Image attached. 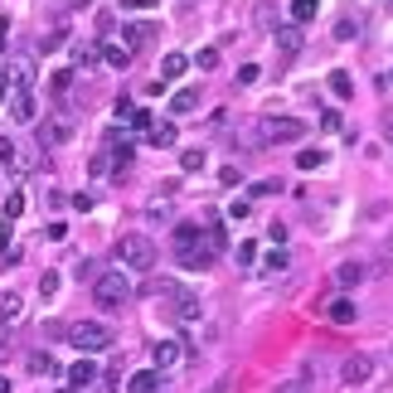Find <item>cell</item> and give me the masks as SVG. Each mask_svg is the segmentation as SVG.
<instances>
[{"mask_svg":"<svg viewBox=\"0 0 393 393\" xmlns=\"http://www.w3.org/2000/svg\"><path fill=\"white\" fill-rule=\"evenodd\" d=\"M24 214V190H10L5 195V218H20Z\"/></svg>","mask_w":393,"mask_h":393,"instance_id":"cell-27","label":"cell"},{"mask_svg":"<svg viewBox=\"0 0 393 393\" xmlns=\"http://www.w3.org/2000/svg\"><path fill=\"white\" fill-rule=\"evenodd\" d=\"M209 393H228V379H218V384H214V389H209Z\"/></svg>","mask_w":393,"mask_h":393,"instance_id":"cell-44","label":"cell"},{"mask_svg":"<svg viewBox=\"0 0 393 393\" xmlns=\"http://www.w3.org/2000/svg\"><path fill=\"white\" fill-rule=\"evenodd\" d=\"M68 83H73V73H68V68H59V73L49 78V93H54V98H64V93H68Z\"/></svg>","mask_w":393,"mask_h":393,"instance_id":"cell-28","label":"cell"},{"mask_svg":"<svg viewBox=\"0 0 393 393\" xmlns=\"http://www.w3.org/2000/svg\"><path fill=\"white\" fill-rule=\"evenodd\" d=\"M195 107H199V93L195 88H180V93L170 98V117H190Z\"/></svg>","mask_w":393,"mask_h":393,"instance_id":"cell-18","label":"cell"},{"mask_svg":"<svg viewBox=\"0 0 393 393\" xmlns=\"http://www.w3.org/2000/svg\"><path fill=\"white\" fill-rule=\"evenodd\" d=\"M316 10H320V0H292V24H306Z\"/></svg>","mask_w":393,"mask_h":393,"instance_id":"cell-23","label":"cell"},{"mask_svg":"<svg viewBox=\"0 0 393 393\" xmlns=\"http://www.w3.org/2000/svg\"><path fill=\"white\" fill-rule=\"evenodd\" d=\"M204 233H209V248H214V253H218V248H228V233H223V223H218L214 214H209V228H204Z\"/></svg>","mask_w":393,"mask_h":393,"instance_id":"cell-25","label":"cell"},{"mask_svg":"<svg viewBox=\"0 0 393 393\" xmlns=\"http://www.w3.org/2000/svg\"><path fill=\"white\" fill-rule=\"evenodd\" d=\"M277 393H311V384H306V379H287Z\"/></svg>","mask_w":393,"mask_h":393,"instance_id":"cell-41","label":"cell"},{"mask_svg":"<svg viewBox=\"0 0 393 393\" xmlns=\"http://www.w3.org/2000/svg\"><path fill=\"white\" fill-rule=\"evenodd\" d=\"M151 146H175V121H161V126H151Z\"/></svg>","mask_w":393,"mask_h":393,"instance_id":"cell-24","label":"cell"},{"mask_svg":"<svg viewBox=\"0 0 393 393\" xmlns=\"http://www.w3.org/2000/svg\"><path fill=\"white\" fill-rule=\"evenodd\" d=\"M107 161H112V156H93V161H88V175H107V170H112Z\"/></svg>","mask_w":393,"mask_h":393,"instance_id":"cell-40","label":"cell"},{"mask_svg":"<svg viewBox=\"0 0 393 393\" xmlns=\"http://www.w3.org/2000/svg\"><path fill=\"white\" fill-rule=\"evenodd\" d=\"M185 68H190V59H185V54H175V49L161 59V78H185Z\"/></svg>","mask_w":393,"mask_h":393,"instance_id":"cell-19","label":"cell"},{"mask_svg":"<svg viewBox=\"0 0 393 393\" xmlns=\"http://www.w3.org/2000/svg\"><path fill=\"white\" fill-rule=\"evenodd\" d=\"M64 335H68V345H73V350H83V355H93V350H107V345H112V330H107L102 320H73Z\"/></svg>","mask_w":393,"mask_h":393,"instance_id":"cell-4","label":"cell"},{"mask_svg":"<svg viewBox=\"0 0 393 393\" xmlns=\"http://www.w3.org/2000/svg\"><path fill=\"white\" fill-rule=\"evenodd\" d=\"M180 165H185L190 175H195V170H204V151H199V146H190V151L180 156Z\"/></svg>","mask_w":393,"mask_h":393,"instance_id":"cell-30","label":"cell"},{"mask_svg":"<svg viewBox=\"0 0 393 393\" xmlns=\"http://www.w3.org/2000/svg\"><path fill=\"white\" fill-rule=\"evenodd\" d=\"M325 316H330L335 325H350V320H355L359 311H355V301H350V296H335V301L325 306Z\"/></svg>","mask_w":393,"mask_h":393,"instance_id":"cell-16","label":"cell"},{"mask_svg":"<svg viewBox=\"0 0 393 393\" xmlns=\"http://www.w3.org/2000/svg\"><path fill=\"white\" fill-rule=\"evenodd\" d=\"M98 59H102L98 44H73V64H78V68H93Z\"/></svg>","mask_w":393,"mask_h":393,"instance_id":"cell-22","label":"cell"},{"mask_svg":"<svg viewBox=\"0 0 393 393\" xmlns=\"http://www.w3.org/2000/svg\"><path fill=\"white\" fill-rule=\"evenodd\" d=\"M68 384H73V389H88V384H98V364H93V359H78V364L68 369Z\"/></svg>","mask_w":393,"mask_h":393,"instance_id":"cell-17","label":"cell"},{"mask_svg":"<svg viewBox=\"0 0 393 393\" xmlns=\"http://www.w3.org/2000/svg\"><path fill=\"white\" fill-rule=\"evenodd\" d=\"M389 83H393V73H389Z\"/></svg>","mask_w":393,"mask_h":393,"instance_id":"cell-46","label":"cell"},{"mask_svg":"<svg viewBox=\"0 0 393 393\" xmlns=\"http://www.w3.org/2000/svg\"><path fill=\"white\" fill-rule=\"evenodd\" d=\"M296 165H301V170H320V165H325V156L306 146V151H296Z\"/></svg>","mask_w":393,"mask_h":393,"instance_id":"cell-26","label":"cell"},{"mask_svg":"<svg viewBox=\"0 0 393 393\" xmlns=\"http://www.w3.org/2000/svg\"><path fill=\"white\" fill-rule=\"evenodd\" d=\"M374 369H379V364H374V355H364V350H359V355H350V359H345L340 379H345L350 389H359V384H369V379H374Z\"/></svg>","mask_w":393,"mask_h":393,"instance_id":"cell-8","label":"cell"},{"mask_svg":"<svg viewBox=\"0 0 393 393\" xmlns=\"http://www.w3.org/2000/svg\"><path fill=\"white\" fill-rule=\"evenodd\" d=\"M258 136H262V146H296V141L306 136V126L292 121V117H267V121L258 126Z\"/></svg>","mask_w":393,"mask_h":393,"instance_id":"cell-5","label":"cell"},{"mask_svg":"<svg viewBox=\"0 0 393 393\" xmlns=\"http://www.w3.org/2000/svg\"><path fill=\"white\" fill-rule=\"evenodd\" d=\"M301 44H306V39H301V24H277V49H282L287 59H292Z\"/></svg>","mask_w":393,"mask_h":393,"instance_id":"cell-14","label":"cell"},{"mask_svg":"<svg viewBox=\"0 0 393 393\" xmlns=\"http://www.w3.org/2000/svg\"><path fill=\"white\" fill-rule=\"evenodd\" d=\"M330 93H335L340 102H345V98H355V78H350L345 68H335V73H330Z\"/></svg>","mask_w":393,"mask_h":393,"instance_id":"cell-21","label":"cell"},{"mask_svg":"<svg viewBox=\"0 0 393 393\" xmlns=\"http://www.w3.org/2000/svg\"><path fill=\"white\" fill-rule=\"evenodd\" d=\"M5 112H10V121H34V98L29 93H10Z\"/></svg>","mask_w":393,"mask_h":393,"instance_id":"cell-12","label":"cell"},{"mask_svg":"<svg viewBox=\"0 0 393 393\" xmlns=\"http://www.w3.org/2000/svg\"><path fill=\"white\" fill-rule=\"evenodd\" d=\"M68 136H73L68 121H44V126H39V141H44V146H64Z\"/></svg>","mask_w":393,"mask_h":393,"instance_id":"cell-15","label":"cell"},{"mask_svg":"<svg viewBox=\"0 0 393 393\" xmlns=\"http://www.w3.org/2000/svg\"><path fill=\"white\" fill-rule=\"evenodd\" d=\"M379 5H384V10H393V0H379Z\"/></svg>","mask_w":393,"mask_h":393,"instance_id":"cell-45","label":"cell"},{"mask_svg":"<svg viewBox=\"0 0 393 393\" xmlns=\"http://www.w3.org/2000/svg\"><path fill=\"white\" fill-rule=\"evenodd\" d=\"M88 282H93V301L102 311H121L131 301V277L126 272H93Z\"/></svg>","mask_w":393,"mask_h":393,"instance_id":"cell-2","label":"cell"},{"mask_svg":"<svg viewBox=\"0 0 393 393\" xmlns=\"http://www.w3.org/2000/svg\"><path fill=\"white\" fill-rule=\"evenodd\" d=\"M379 272H389L393 267V238H384V248H379V262H374Z\"/></svg>","mask_w":393,"mask_h":393,"instance_id":"cell-35","label":"cell"},{"mask_svg":"<svg viewBox=\"0 0 393 393\" xmlns=\"http://www.w3.org/2000/svg\"><path fill=\"white\" fill-rule=\"evenodd\" d=\"M102 64H107V68H126V64H131V49H126V44H107V49H102Z\"/></svg>","mask_w":393,"mask_h":393,"instance_id":"cell-20","label":"cell"},{"mask_svg":"<svg viewBox=\"0 0 393 393\" xmlns=\"http://www.w3.org/2000/svg\"><path fill=\"white\" fill-rule=\"evenodd\" d=\"M180 355H185V345H180V340H161V345H156V369H175V364H180Z\"/></svg>","mask_w":393,"mask_h":393,"instance_id":"cell-13","label":"cell"},{"mask_svg":"<svg viewBox=\"0 0 393 393\" xmlns=\"http://www.w3.org/2000/svg\"><path fill=\"white\" fill-rule=\"evenodd\" d=\"M253 262H258V243H253V238H248V243H238V267H243V272H248V267H253Z\"/></svg>","mask_w":393,"mask_h":393,"instance_id":"cell-29","label":"cell"},{"mask_svg":"<svg viewBox=\"0 0 393 393\" xmlns=\"http://www.w3.org/2000/svg\"><path fill=\"white\" fill-rule=\"evenodd\" d=\"M121 5H126V10H151L156 0H121Z\"/></svg>","mask_w":393,"mask_h":393,"instance_id":"cell-43","label":"cell"},{"mask_svg":"<svg viewBox=\"0 0 393 393\" xmlns=\"http://www.w3.org/2000/svg\"><path fill=\"white\" fill-rule=\"evenodd\" d=\"M20 311H24V301L10 292V296H5V320H20Z\"/></svg>","mask_w":393,"mask_h":393,"instance_id":"cell-36","label":"cell"},{"mask_svg":"<svg viewBox=\"0 0 393 393\" xmlns=\"http://www.w3.org/2000/svg\"><path fill=\"white\" fill-rule=\"evenodd\" d=\"M126 393H161V369H136L126 379Z\"/></svg>","mask_w":393,"mask_h":393,"instance_id":"cell-11","label":"cell"},{"mask_svg":"<svg viewBox=\"0 0 393 393\" xmlns=\"http://www.w3.org/2000/svg\"><path fill=\"white\" fill-rule=\"evenodd\" d=\"M151 39H156V24H151V20H126V24H121V44H126L131 54H136L141 44H151Z\"/></svg>","mask_w":393,"mask_h":393,"instance_id":"cell-9","label":"cell"},{"mask_svg":"<svg viewBox=\"0 0 393 393\" xmlns=\"http://www.w3.org/2000/svg\"><path fill=\"white\" fill-rule=\"evenodd\" d=\"M248 209H253V199H233L228 204V218H248Z\"/></svg>","mask_w":393,"mask_h":393,"instance_id":"cell-39","label":"cell"},{"mask_svg":"<svg viewBox=\"0 0 393 393\" xmlns=\"http://www.w3.org/2000/svg\"><path fill=\"white\" fill-rule=\"evenodd\" d=\"M199 68H204V73H214V68H218V49H199V59H195Z\"/></svg>","mask_w":393,"mask_h":393,"instance_id":"cell-34","label":"cell"},{"mask_svg":"<svg viewBox=\"0 0 393 393\" xmlns=\"http://www.w3.org/2000/svg\"><path fill=\"white\" fill-rule=\"evenodd\" d=\"M15 267H20V248L10 243V248H5V272H15Z\"/></svg>","mask_w":393,"mask_h":393,"instance_id":"cell-42","label":"cell"},{"mask_svg":"<svg viewBox=\"0 0 393 393\" xmlns=\"http://www.w3.org/2000/svg\"><path fill=\"white\" fill-rule=\"evenodd\" d=\"M5 83H10V93H29L34 88V59L29 54H5Z\"/></svg>","mask_w":393,"mask_h":393,"instance_id":"cell-6","label":"cell"},{"mask_svg":"<svg viewBox=\"0 0 393 393\" xmlns=\"http://www.w3.org/2000/svg\"><path fill=\"white\" fill-rule=\"evenodd\" d=\"M248 83H258V64H243L238 68V88H248Z\"/></svg>","mask_w":393,"mask_h":393,"instance_id":"cell-37","label":"cell"},{"mask_svg":"<svg viewBox=\"0 0 393 393\" xmlns=\"http://www.w3.org/2000/svg\"><path fill=\"white\" fill-rule=\"evenodd\" d=\"M320 126H325V131H340L345 117H340V112H320Z\"/></svg>","mask_w":393,"mask_h":393,"instance_id":"cell-38","label":"cell"},{"mask_svg":"<svg viewBox=\"0 0 393 393\" xmlns=\"http://www.w3.org/2000/svg\"><path fill=\"white\" fill-rule=\"evenodd\" d=\"M364 277H369L364 262H340V267H335V287H340V292H355Z\"/></svg>","mask_w":393,"mask_h":393,"instance_id":"cell-10","label":"cell"},{"mask_svg":"<svg viewBox=\"0 0 393 393\" xmlns=\"http://www.w3.org/2000/svg\"><path fill=\"white\" fill-rule=\"evenodd\" d=\"M282 190V180H258V185H248V199H258V195H277Z\"/></svg>","mask_w":393,"mask_h":393,"instance_id":"cell-32","label":"cell"},{"mask_svg":"<svg viewBox=\"0 0 393 393\" xmlns=\"http://www.w3.org/2000/svg\"><path fill=\"white\" fill-rule=\"evenodd\" d=\"M262 267H267V272H287V267H292V258H287V253H267V262H262Z\"/></svg>","mask_w":393,"mask_h":393,"instance_id":"cell-33","label":"cell"},{"mask_svg":"<svg viewBox=\"0 0 393 393\" xmlns=\"http://www.w3.org/2000/svg\"><path fill=\"white\" fill-rule=\"evenodd\" d=\"M68 204H73L78 214H93V204H98V199H93V190H78V195H68Z\"/></svg>","mask_w":393,"mask_h":393,"instance_id":"cell-31","label":"cell"},{"mask_svg":"<svg viewBox=\"0 0 393 393\" xmlns=\"http://www.w3.org/2000/svg\"><path fill=\"white\" fill-rule=\"evenodd\" d=\"M170 316L180 320V325H195L199 316H204V306H199L195 292H185V287H170Z\"/></svg>","mask_w":393,"mask_h":393,"instance_id":"cell-7","label":"cell"},{"mask_svg":"<svg viewBox=\"0 0 393 393\" xmlns=\"http://www.w3.org/2000/svg\"><path fill=\"white\" fill-rule=\"evenodd\" d=\"M117 262L131 267V272H151V267H156V243L141 238V233H126V238L117 243Z\"/></svg>","mask_w":393,"mask_h":393,"instance_id":"cell-3","label":"cell"},{"mask_svg":"<svg viewBox=\"0 0 393 393\" xmlns=\"http://www.w3.org/2000/svg\"><path fill=\"white\" fill-rule=\"evenodd\" d=\"M170 253H175L185 267H209V262H214L209 233H204L199 223H175V233H170Z\"/></svg>","mask_w":393,"mask_h":393,"instance_id":"cell-1","label":"cell"}]
</instances>
